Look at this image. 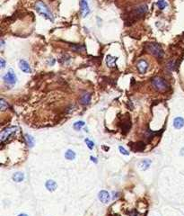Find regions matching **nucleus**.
<instances>
[{
  "label": "nucleus",
  "instance_id": "obj_1",
  "mask_svg": "<svg viewBox=\"0 0 184 216\" xmlns=\"http://www.w3.org/2000/svg\"><path fill=\"white\" fill-rule=\"evenodd\" d=\"M34 8H35L36 12L39 15H41L42 17L50 22H54V16L52 12H51L49 7L43 1H41V0L37 1L35 3V5H34Z\"/></svg>",
  "mask_w": 184,
  "mask_h": 216
},
{
  "label": "nucleus",
  "instance_id": "obj_2",
  "mask_svg": "<svg viewBox=\"0 0 184 216\" xmlns=\"http://www.w3.org/2000/svg\"><path fill=\"white\" fill-rule=\"evenodd\" d=\"M145 50L148 53H150L154 55V57H156L157 59H162L164 57V50L160 44L156 43V42H148L145 45Z\"/></svg>",
  "mask_w": 184,
  "mask_h": 216
},
{
  "label": "nucleus",
  "instance_id": "obj_3",
  "mask_svg": "<svg viewBox=\"0 0 184 216\" xmlns=\"http://www.w3.org/2000/svg\"><path fill=\"white\" fill-rule=\"evenodd\" d=\"M153 87L158 91H166L169 89V85L167 84L164 79L161 78H154L152 80Z\"/></svg>",
  "mask_w": 184,
  "mask_h": 216
},
{
  "label": "nucleus",
  "instance_id": "obj_4",
  "mask_svg": "<svg viewBox=\"0 0 184 216\" xmlns=\"http://www.w3.org/2000/svg\"><path fill=\"white\" fill-rule=\"evenodd\" d=\"M147 12V5H141L139 7H137V8H135L132 12V15L134 16L135 18L138 19L143 17Z\"/></svg>",
  "mask_w": 184,
  "mask_h": 216
},
{
  "label": "nucleus",
  "instance_id": "obj_5",
  "mask_svg": "<svg viewBox=\"0 0 184 216\" xmlns=\"http://www.w3.org/2000/svg\"><path fill=\"white\" fill-rule=\"evenodd\" d=\"M3 79H4V81H5V84L13 86V85H15L16 83L17 78H16V75L13 71V70H9L8 72L3 77Z\"/></svg>",
  "mask_w": 184,
  "mask_h": 216
},
{
  "label": "nucleus",
  "instance_id": "obj_6",
  "mask_svg": "<svg viewBox=\"0 0 184 216\" xmlns=\"http://www.w3.org/2000/svg\"><path fill=\"white\" fill-rule=\"evenodd\" d=\"M80 7H81V13L83 17H86L90 13V7L87 0H80Z\"/></svg>",
  "mask_w": 184,
  "mask_h": 216
},
{
  "label": "nucleus",
  "instance_id": "obj_7",
  "mask_svg": "<svg viewBox=\"0 0 184 216\" xmlns=\"http://www.w3.org/2000/svg\"><path fill=\"white\" fill-rule=\"evenodd\" d=\"M137 70L140 73H146L147 69H148V63L147 61L145 60H140L137 61Z\"/></svg>",
  "mask_w": 184,
  "mask_h": 216
},
{
  "label": "nucleus",
  "instance_id": "obj_8",
  "mask_svg": "<svg viewBox=\"0 0 184 216\" xmlns=\"http://www.w3.org/2000/svg\"><path fill=\"white\" fill-rule=\"evenodd\" d=\"M18 65H19L20 70H21L22 71H24V73H31V72H32L31 67H30V65H29V63H28V62H27L26 60H20Z\"/></svg>",
  "mask_w": 184,
  "mask_h": 216
},
{
  "label": "nucleus",
  "instance_id": "obj_9",
  "mask_svg": "<svg viewBox=\"0 0 184 216\" xmlns=\"http://www.w3.org/2000/svg\"><path fill=\"white\" fill-rule=\"evenodd\" d=\"M15 129H16L15 127H11V128L5 130L1 134V140L4 141L5 139H7L11 134H13L14 133H15V131H16Z\"/></svg>",
  "mask_w": 184,
  "mask_h": 216
},
{
  "label": "nucleus",
  "instance_id": "obj_10",
  "mask_svg": "<svg viewBox=\"0 0 184 216\" xmlns=\"http://www.w3.org/2000/svg\"><path fill=\"white\" fill-rule=\"evenodd\" d=\"M99 199L101 200V202L106 203H108L109 201H110V199H111L110 194H109L107 191L102 190L99 193Z\"/></svg>",
  "mask_w": 184,
  "mask_h": 216
},
{
  "label": "nucleus",
  "instance_id": "obj_11",
  "mask_svg": "<svg viewBox=\"0 0 184 216\" xmlns=\"http://www.w3.org/2000/svg\"><path fill=\"white\" fill-rule=\"evenodd\" d=\"M117 60H118L117 57H113L111 55H107V57H106V64L110 68H113L116 66Z\"/></svg>",
  "mask_w": 184,
  "mask_h": 216
},
{
  "label": "nucleus",
  "instance_id": "obj_12",
  "mask_svg": "<svg viewBox=\"0 0 184 216\" xmlns=\"http://www.w3.org/2000/svg\"><path fill=\"white\" fill-rule=\"evenodd\" d=\"M91 101V94L89 93H84L81 95V98H80V103L83 105H86L90 103Z\"/></svg>",
  "mask_w": 184,
  "mask_h": 216
},
{
  "label": "nucleus",
  "instance_id": "obj_13",
  "mask_svg": "<svg viewBox=\"0 0 184 216\" xmlns=\"http://www.w3.org/2000/svg\"><path fill=\"white\" fill-rule=\"evenodd\" d=\"M173 125L176 129H181L184 126V119L182 117H177L173 121Z\"/></svg>",
  "mask_w": 184,
  "mask_h": 216
},
{
  "label": "nucleus",
  "instance_id": "obj_14",
  "mask_svg": "<svg viewBox=\"0 0 184 216\" xmlns=\"http://www.w3.org/2000/svg\"><path fill=\"white\" fill-rule=\"evenodd\" d=\"M46 187H47L49 191H54L57 188V184L53 180H48L47 183H46Z\"/></svg>",
  "mask_w": 184,
  "mask_h": 216
},
{
  "label": "nucleus",
  "instance_id": "obj_15",
  "mask_svg": "<svg viewBox=\"0 0 184 216\" xmlns=\"http://www.w3.org/2000/svg\"><path fill=\"white\" fill-rule=\"evenodd\" d=\"M71 48L75 50V52H84L85 50L84 45H82V44H72Z\"/></svg>",
  "mask_w": 184,
  "mask_h": 216
},
{
  "label": "nucleus",
  "instance_id": "obj_16",
  "mask_svg": "<svg viewBox=\"0 0 184 216\" xmlns=\"http://www.w3.org/2000/svg\"><path fill=\"white\" fill-rule=\"evenodd\" d=\"M156 5L160 10H164L168 7V2L166 0H157Z\"/></svg>",
  "mask_w": 184,
  "mask_h": 216
},
{
  "label": "nucleus",
  "instance_id": "obj_17",
  "mask_svg": "<svg viewBox=\"0 0 184 216\" xmlns=\"http://www.w3.org/2000/svg\"><path fill=\"white\" fill-rule=\"evenodd\" d=\"M13 179L15 181V182H21L24 179V175L22 173H20V172H17L15 174H14L13 176Z\"/></svg>",
  "mask_w": 184,
  "mask_h": 216
},
{
  "label": "nucleus",
  "instance_id": "obj_18",
  "mask_svg": "<svg viewBox=\"0 0 184 216\" xmlns=\"http://www.w3.org/2000/svg\"><path fill=\"white\" fill-rule=\"evenodd\" d=\"M65 157L67 158V160H74L75 158H76V153H75V152H74L73 150H68L66 152Z\"/></svg>",
  "mask_w": 184,
  "mask_h": 216
},
{
  "label": "nucleus",
  "instance_id": "obj_19",
  "mask_svg": "<svg viewBox=\"0 0 184 216\" xmlns=\"http://www.w3.org/2000/svg\"><path fill=\"white\" fill-rule=\"evenodd\" d=\"M150 164H151V161H150V160H143V161L139 164V166H140V168H141L142 170H146V169H147V168H149V166H150Z\"/></svg>",
  "mask_w": 184,
  "mask_h": 216
},
{
  "label": "nucleus",
  "instance_id": "obj_20",
  "mask_svg": "<svg viewBox=\"0 0 184 216\" xmlns=\"http://www.w3.org/2000/svg\"><path fill=\"white\" fill-rule=\"evenodd\" d=\"M25 139H26V141H27L28 145L30 146V147H32L33 144H34V141H33V138L32 137V136L27 134V135H25Z\"/></svg>",
  "mask_w": 184,
  "mask_h": 216
},
{
  "label": "nucleus",
  "instance_id": "obj_21",
  "mask_svg": "<svg viewBox=\"0 0 184 216\" xmlns=\"http://www.w3.org/2000/svg\"><path fill=\"white\" fill-rule=\"evenodd\" d=\"M145 149V143L143 142H138V143H136V148H134L133 150H136L137 151H141Z\"/></svg>",
  "mask_w": 184,
  "mask_h": 216
},
{
  "label": "nucleus",
  "instance_id": "obj_22",
  "mask_svg": "<svg viewBox=\"0 0 184 216\" xmlns=\"http://www.w3.org/2000/svg\"><path fill=\"white\" fill-rule=\"evenodd\" d=\"M84 125V122H82V121H80V122H77L76 123L74 124V128L76 129V130H79L81 127H83Z\"/></svg>",
  "mask_w": 184,
  "mask_h": 216
},
{
  "label": "nucleus",
  "instance_id": "obj_23",
  "mask_svg": "<svg viewBox=\"0 0 184 216\" xmlns=\"http://www.w3.org/2000/svg\"><path fill=\"white\" fill-rule=\"evenodd\" d=\"M175 62L174 61H170V62H168V64H167V68L170 70H175Z\"/></svg>",
  "mask_w": 184,
  "mask_h": 216
},
{
  "label": "nucleus",
  "instance_id": "obj_24",
  "mask_svg": "<svg viewBox=\"0 0 184 216\" xmlns=\"http://www.w3.org/2000/svg\"><path fill=\"white\" fill-rule=\"evenodd\" d=\"M85 142H86V144H87V146L90 148V149H93L94 146V143L93 142V141H91L89 139H86L85 140Z\"/></svg>",
  "mask_w": 184,
  "mask_h": 216
},
{
  "label": "nucleus",
  "instance_id": "obj_25",
  "mask_svg": "<svg viewBox=\"0 0 184 216\" xmlns=\"http://www.w3.org/2000/svg\"><path fill=\"white\" fill-rule=\"evenodd\" d=\"M119 150H120V152H121L122 153V154H124V155H129V153L127 151V150H126L125 149H124V148H122L121 146H120L119 148Z\"/></svg>",
  "mask_w": 184,
  "mask_h": 216
},
{
  "label": "nucleus",
  "instance_id": "obj_26",
  "mask_svg": "<svg viewBox=\"0 0 184 216\" xmlns=\"http://www.w3.org/2000/svg\"><path fill=\"white\" fill-rule=\"evenodd\" d=\"M1 108H2V110H5V108H7V104H5L4 99H1Z\"/></svg>",
  "mask_w": 184,
  "mask_h": 216
},
{
  "label": "nucleus",
  "instance_id": "obj_27",
  "mask_svg": "<svg viewBox=\"0 0 184 216\" xmlns=\"http://www.w3.org/2000/svg\"><path fill=\"white\" fill-rule=\"evenodd\" d=\"M0 61H1V68H2V69H4L5 66V60L3 58L0 59Z\"/></svg>",
  "mask_w": 184,
  "mask_h": 216
},
{
  "label": "nucleus",
  "instance_id": "obj_28",
  "mask_svg": "<svg viewBox=\"0 0 184 216\" xmlns=\"http://www.w3.org/2000/svg\"><path fill=\"white\" fill-rule=\"evenodd\" d=\"M4 45H5V42H4V40L2 39V40H1V46L4 47Z\"/></svg>",
  "mask_w": 184,
  "mask_h": 216
},
{
  "label": "nucleus",
  "instance_id": "obj_29",
  "mask_svg": "<svg viewBox=\"0 0 184 216\" xmlns=\"http://www.w3.org/2000/svg\"><path fill=\"white\" fill-rule=\"evenodd\" d=\"M91 158H92V160H93V161H94L95 163H97V160H95V158H94V157H91Z\"/></svg>",
  "mask_w": 184,
  "mask_h": 216
},
{
  "label": "nucleus",
  "instance_id": "obj_30",
  "mask_svg": "<svg viewBox=\"0 0 184 216\" xmlns=\"http://www.w3.org/2000/svg\"><path fill=\"white\" fill-rule=\"evenodd\" d=\"M19 216H28L27 214H24V213H22V214H20Z\"/></svg>",
  "mask_w": 184,
  "mask_h": 216
}]
</instances>
